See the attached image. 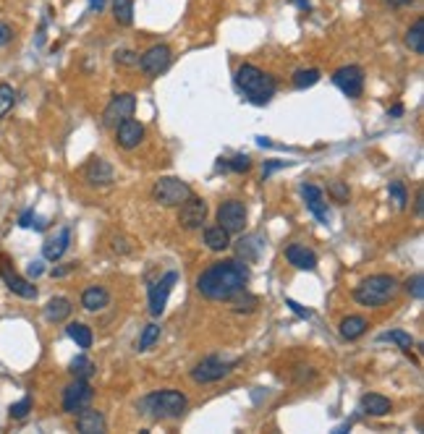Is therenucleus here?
<instances>
[{"label": "nucleus", "mask_w": 424, "mask_h": 434, "mask_svg": "<svg viewBox=\"0 0 424 434\" xmlns=\"http://www.w3.org/2000/svg\"><path fill=\"white\" fill-rule=\"evenodd\" d=\"M249 267L241 259H223L215 262L197 277V291L210 301H231L236 293L247 291Z\"/></svg>", "instance_id": "nucleus-1"}, {"label": "nucleus", "mask_w": 424, "mask_h": 434, "mask_svg": "<svg viewBox=\"0 0 424 434\" xmlns=\"http://www.w3.org/2000/svg\"><path fill=\"white\" fill-rule=\"evenodd\" d=\"M236 84H239V89L244 92V97H247L251 105H268L278 92L275 79L251 63L239 65V71H236Z\"/></svg>", "instance_id": "nucleus-2"}, {"label": "nucleus", "mask_w": 424, "mask_h": 434, "mask_svg": "<svg viewBox=\"0 0 424 434\" xmlns=\"http://www.w3.org/2000/svg\"><path fill=\"white\" fill-rule=\"evenodd\" d=\"M398 280L393 275H369L367 280H361L359 286L354 288V301L361 306H369V309H380L385 306L387 301H393L398 293Z\"/></svg>", "instance_id": "nucleus-3"}, {"label": "nucleus", "mask_w": 424, "mask_h": 434, "mask_svg": "<svg viewBox=\"0 0 424 434\" xmlns=\"http://www.w3.org/2000/svg\"><path fill=\"white\" fill-rule=\"evenodd\" d=\"M142 408L157 421H166V419H181L189 408V400L178 390H155L142 400Z\"/></svg>", "instance_id": "nucleus-4"}, {"label": "nucleus", "mask_w": 424, "mask_h": 434, "mask_svg": "<svg viewBox=\"0 0 424 434\" xmlns=\"http://www.w3.org/2000/svg\"><path fill=\"white\" fill-rule=\"evenodd\" d=\"M241 361L239 359H223V356H207L202 359L197 366L192 369V379L197 385H212V382H220L231 374Z\"/></svg>", "instance_id": "nucleus-5"}, {"label": "nucleus", "mask_w": 424, "mask_h": 434, "mask_svg": "<svg viewBox=\"0 0 424 434\" xmlns=\"http://www.w3.org/2000/svg\"><path fill=\"white\" fill-rule=\"evenodd\" d=\"M192 186L181 181V178L166 176V178H157L155 186H152V199L163 207H178L181 202H186L192 196Z\"/></svg>", "instance_id": "nucleus-6"}, {"label": "nucleus", "mask_w": 424, "mask_h": 434, "mask_svg": "<svg viewBox=\"0 0 424 434\" xmlns=\"http://www.w3.org/2000/svg\"><path fill=\"white\" fill-rule=\"evenodd\" d=\"M134 110H137V97L131 92L123 94H113V100L108 102V108L102 113V126L105 129H116L118 123L134 118Z\"/></svg>", "instance_id": "nucleus-7"}, {"label": "nucleus", "mask_w": 424, "mask_h": 434, "mask_svg": "<svg viewBox=\"0 0 424 434\" xmlns=\"http://www.w3.org/2000/svg\"><path fill=\"white\" fill-rule=\"evenodd\" d=\"M92 395H94V390H92V385H89V379L74 377V382L63 390V411L76 416L79 411H84V408L92 403Z\"/></svg>", "instance_id": "nucleus-8"}, {"label": "nucleus", "mask_w": 424, "mask_h": 434, "mask_svg": "<svg viewBox=\"0 0 424 434\" xmlns=\"http://www.w3.org/2000/svg\"><path fill=\"white\" fill-rule=\"evenodd\" d=\"M0 280L6 283V288H8L11 293H16L19 298H27V301L37 298V288L32 286L27 277H21L13 269V264L8 262V257H3V254H0Z\"/></svg>", "instance_id": "nucleus-9"}, {"label": "nucleus", "mask_w": 424, "mask_h": 434, "mask_svg": "<svg viewBox=\"0 0 424 434\" xmlns=\"http://www.w3.org/2000/svg\"><path fill=\"white\" fill-rule=\"evenodd\" d=\"M332 84L341 89L346 97L351 100H359L361 92H364V71L361 65H343L332 74Z\"/></svg>", "instance_id": "nucleus-10"}, {"label": "nucleus", "mask_w": 424, "mask_h": 434, "mask_svg": "<svg viewBox=\"0 0 424 434\" xmlns=\"http://www.w3.org/2000/svg\"><path fill=\"white\" fill-rule=\"evenodd\" d=\"M207 212H210V210H207V202L192 194L186 202L178 204V222H181L184 231H197V228H202L204 225Z\"/></svg>", "instance_id": "nucleus-11"}, {"label": "nucleus", "mask_w": 424, "mask_h": 434, "mask_svg": "<svg viewBox=\"0 0 424 434\" xmlns=\"http://www.w3.org/2000/svg\"><path fill=\"white\" fill-rule=\"evenodd\" d=\"M170 60H173V53H170V47H168V45H152L147 53H144V56L139 58V68L144 71V76L155 79V76H160L163 71H168Z\"/></svg>", "instance_id": "nucleus-12"}, {"label": "nucleus", "mask_w": 424, "mask_h": 434, "mask_svg": "<svg viewBox=\"0 0 424 434\" xmlns=\"http://www.w3.org/2000/svg\"><path fill=\"white\" fill-rule=\"evenodd\" d=\"M175 283H178V272L170 269V272H166L157 283L149 286V314L160 317L163 312H166L168 296H170V291H173Z\"/></svg>", "instance_id": "nucleus-13"}, {"label": "nucleus", "mask_w": 424, "mask_h": 434, "mask_svg": "<svg viewBox=\"0 0 424 434\" xmlns=\"http://www.w3.org/2000/svg\"><path fill=\"white\" fill-rule=\"evenodd\" d=\"M218 225L225 228L228 233L244 231L247 228V207H244V202H236V199L223 202L218 207Z\"/></svg>", "instance_id": "nucleus-14"}, {"label": "nucleus", "mask_w": 424, "mask_h": 434, "mask_svg": "<svg viewBox=\"0 0 424 434\" xmlns=\"http://www.w3.org/2000/svg\"><path fill=\"white\" fill-rule=\"evenodd\" d=\"M113 131H116V144H118L120 149H137L139 144L144 141V126L134 118L118 123Z\"/></svg>", "instance_id": "nucleus-15"}, {"label": "nucleus", "mask_w": 424, "mask_h": 434, "mask_svg": "<svg viewBox=\"0 0 424 434\" xmlns=\"http://www.w3.org/2000/svg\"><path fill=\"white\" fill-rule=\"evenodd\" d=\"M84 178L89 186H111L116 181V170L108 160L102 158H92L87 165H84Z\"/></svg>", "instance_id": "nucleus-16"}, {"label": "nucleus", "mask_w": 424, "mask_h": 434, "mask_svg": "<svg viewBox=\"0 0 424 434\" xmlns=\"http://www.w3.org/2000/svg\"><path fill=\"white\" fill-rule=\"evenodd\" d=\"M301 194H304L306 210L323 222V225H328V217H330V215H328V204H325L323 189H317V186H312V184H304L301 186Z\"/></svg>", "instance_id": "nucleus-17"}, {"label": "nucleus", "mask_w": 424, "mask_h": 434, "mask_svg": "<svg viewBox=\"0 0 424 434\" xmlns=\"http://www.w3.org/2000/svg\"><path fill=\"white\" fill-rule=\"evenodd\" d=\"M68 246H71V231H68V228H61L56 236H50V238L42 243V257H45L47 262H58V259L68 251Z\"/></svg>", "instance_id": "nucleus-18"}, {"label": "nucleus", "mask_w": 424, "mask_h": 434, "mask_svg": "<svg viewBox=\"0 0 424 434\" xmlns=\"http://www.w3.org/2000/svg\"><path fill=\"white\" fill-rule=\"evenodd\" d=\"M76 432L82 434H102L105 432V416L100 411H94V408H84L76 414Z\"/></svg>", "instance_id": "nucleus-19"}, {"label": "nucleus", "mask_w": 424, "mask_h": 434, "mask_svg": "<svg viewBox=\"0 0 424 434\" xmlns=\"http://www.w3.org/2000/svg\"><path fill=\"white\" fill-rule=\"evenodd\" d=\"M286 259L296 269H309V272L317 269V254L312 249H306L304 243H291V246H286Z\"/></svg>", "instance_id": "nucleus-20"}, {"label": "nucleus", "mask_w": 424, "mask_h": 434, "mask_svg": "<svg viewBox=\"0 0 424 434\" xmlns=\"http://www.w3.org/2000/svg\"><path fill=\"white\" fill-rule=\"evenodd\" d=\"M361 414L367 416H387L390 411H393V403H390V397L380 395V392H369V395L361 397Z\"/></svg>", "instance_id": "nucleus-21"}, {"label": "nucleus", "mask_w": 424, "mask_h": 434, "mask_svg": "<svg viewBox=\"0 0 424 434\" xmlns=\"http://www.w3.org/2000/svg\"><path fill=\"white\" fill-rule=\"evenodd\" d=\"M108 304H111V293L102 286H89L82 293V306L87 312H102Z\"/></svg>", "instance_id": "nucleus-22"}, {"label": "nucleus", "mask_w": 424, "mask_h": 434, "mask_svg": "<svg viewBox=\"0 0 424 434\" xmlns=\"http://www.w3.org/2000/svg\"><path fill=\"white\" fill-rule=\"evenodd\" d=\"M369 322L364 319L361 314H351L346 317V319H341V324H338V333H341L343 340H356V338H361V335L367 333Z\"/></svg>", "instance_id": "nucleus-23"}, {"label": "nucleus", "mask_w": 424, "mask_h": 434, "mask_svg": "<svg viewBox=\"0 0 424 434\" xmlns=\"http://www.w3.org/2000/svg\"><path fill=\"white\" fill-rule=\"evenodd\" d=\"M71 312H74V306H71V301L63 296H56L50 298L45 306V319L47 322H66L68 317H71Z\"/></svg>", "instance_id": "nucleus-24"}, {"label": "nucleus", "mask_w": 424, "mask_h": 434, "mask_svg": "<svg viewBox=\"0 0 424 434\" xmlns=\"http://www.w3.org/2000/svg\"><path fill=\"white\" fill-rule=\"evenodd\" d=\"M204 243H207L210 251H225L231 246V233L220 228V225H212V228L204 231Z\"/></svg>", "instance_id": "nucleus-25"}, {"label": "nucleus", "mask_w": 424, "mask_h": 434, "mask_svg": "<svg viewBox=\"0 0 424 434\" xmlns=\"http://www.w3.org/2000/svg\"><path fill=\"white\" fill-rule=\"evenodd\" d=\"M66 335H68L79 348H84V351L92 348V343H94L92 327H87V324H82V322H71L68 327H66Z\"/></svg>", "instance_id": "nucleus-26"}, {"label": "nucleus", "mask_w": 424, "mask_h": 434, "mask_svg": "<svg viewBox=\"0 0 424 434\" xmlns=\"http://www.w3.org/2000/svg\"><path fill=\"white\" fill-rule=\"evenodd\" d=\"M406 45L414 50L416 56H422L424 53V19H416L411 24V29L406 32Z\"/></svg>", "instance_id": "nucleus-27"}, {"label": "nucleus", "mask_w": 424, "mask_h": 434, "mask_svg": "<svg viewBox=\"0 0 424 434\" xmlns=\"http://www.w3.org/2000/svg\"><path fill=\"white\" fill-rule=\"evenodd\" d=\"M113 19L120 27H131L134 21V0H113Z\"/></svg>", "instance_id": "nucleus-28"}, {"label": "nucleus", "mask_w": 424, "mask_h": 434, "mask_svg": "<svg viewBox=\"0 0 424 434\" xmlns=\"http://www.w3.org/2000/svg\"><path fill=\"white\" fill-rule=\"evenodd\" d=\"M380 340L396 343L398 348H401L404 353H409V356H411V351H414V338L406 333V330H390V333H382L380 335Z\"/></svg>", "instance_id": "nucleus-29"}, {"label": "nucleus", "mask_w": 424, "mask_h": 434, "mask_svg": "<svg viewBox=\"0 0 424 434\" xmlns=\"http://www.w3.org/2000/svg\"><path fill=\"white\" fill-rule=\"evenodd\" d=\"M387 196H390V202H393L396 210H406V204H409V191H406V186L401 184V181H390Z\"/></svg>", "instance_id": "nucleus-30"}, {"label": "nucleus", "mask_w": 424, "mask_h": 434, "mask_svg": "<svg viewBox=\"0 0 424 434\" xmlns=\"http://www.w3.org/2000/svg\"><path fill=\"white\" fill-rule=\"evenodd\" d=\"M320 71L317 68H301V71H296L294 74V87L296 89H309L314 84L320 82Z\"/></svg>", "instance_id": "nucleus-31"}, {"label": "nucleus", "mask_w": 424, "mask_h": 434, "mask_svg": "<svg viewBox=\"0 0 424 434\" xmlns=\"http://www.w3.org/2000/svg\"><path fill=\"white\" fill-rule=\"evenodd\" d=\"M16 105V89L11 84H0V120L6 118Z\"/></svg>", "instance_id": "nucleus-32"}, {"label": "nucleus", "mask_w": 424, "mask_h": 434, "mask_svg": "<svg viewBox=\"0 0 424 434\" xmlns=\"http://www.w3.org/2000/svg\"><path fill=\"white\" fill-rule=\"evenodd\" d=\"M157 338H160V324L149 322L147 327L142 330V335H139L137 348H139V351H149V348H152V345L157 343Z\"/></svg>", "instance_id": "nucleus-33"}, {"label": "nucleus", "mask_w": 424, "mask_h": 434, "mask_svg": "<svg viewBox=\"0 0 424 434\" xmlns=\"http://www.w3.org/2000/svg\"><path fill=\"white\" fill-rule=\"evenodd\" d=\"M218 167L220 170H233V173H247V170H251V158L249 155H236L233 160H220Z\"/></svg>", "instance_id": "nucleus-34"}, {"label": "nucleus", "mask_w": 424, "mask_h": 434, "mask_svg": "<svg viewBox=\"0 0 424 434\" xmlns=\"http://www.w3.org/2000/svg\"><path fill=\"white\" fill-rule=\"evenodd\" d=\"M68 371H71L74 377H79V379H89L94 374V364L87 359V356H76V359L71 361Z\"/></svg>", "instance_id": "nucleus-35"}, {"label": "nucleus", "mask_w": 424, "mask_h": 434, "mask_svg": "<svg viewBox=\"0 0 424 434\" xmlns=\"http://www.w3.org/2000/svg\"><path fill=\"white\" fill-rule=\"evenodd\" d=\"M262 246H265V243H262L257 236H247V238H241L239 251L244 259H251V262H254V259L259 257V249H262Z\"/></svg>", "instance_id": "nucleus-36"}, {"label": "nucleus", "mask_w": 424, "mask_h": 434, "mask_svg": "<svg viewBox=\"0 0 424 434\" xmlns=\"http://www.w3.org/2000/svg\"><path fill=\"white\" fill-rule=\"evenodd\" d=\"M404 288H406V293H409L411 298L422 301V298H424V275H422V272H416L414 277H409V280H406Z\"/></svg>", "instance_id": "nucleus-37"}, {"label": "nucleus", "mask_w": 424, "mask_h": 434, "mask_svg": "<svg viewBox=\"0 0 424 434\" xmlns=\"http://www.w3.org/2000/svg\"><path fill=\"white\" fill-rule=\"evenodd\" d=\"M29 411H32V397H29V395H24V397H21V400H19V403H13V406L8 408L11 419H16V421H21V419H27Z\"/></svg>", "instance_id": "nucleus-38"}, {"label": "nucleus", "mask_w": 424, "mask_h": 434, "mask_svg": "<svg viewBox=\"0 0 424 434\" xmlns=\"http://www.w3.org/2000/svg\"><path fill=\"white\" fill-rule=\"evenodd\" d=\"M328 191H330V196L335 199V202H341V204L349 202V186L343 184V181H332Z\"/></svg>", "instance_id": "nucleus-39"}, {"label": "nucleus", "mask_w": 424, "mask_h": 434, "mask_svg": "<svg viewBox=\"0 0 424 434\" xmlns=\"http://www.w3.org/2000/svg\"><path fill=\"white\" fill-rule=\"evenodd\" d=\"M19 225H21V228H37V231H45V220L35 217V210H27V212L21 215Z\"/></svg>", "instance_id": "nucleus-40"}, {"label": "nucleus", "mask_w": 424, "mask_h": 434, "mask_svg": "<svg viewBox=\"0 0 424 434\" xmlns=\"http://www.w3.org/2000/svg\"><path fill=\"white\" fill-rule=\"evenodd\" d=\"M116 63L126 65V68L139 65V53H134V50H118V53H116Z\"/></svg>", "instance_id": "nucleus-41"}, {"label": "nucleus", "mask_w": 424, "mask_h": 434, "mask_svg": "<svg viewBox=\"0 0 424 434\" xmlns=\"http://www.w3.org/2000/svg\"><path fill=\"white\" fill-rule=\"evenodd\" d=\"M286 306L291 309V312H294V314L301 317V319H309V317H312V312H309V309H304L301 304H296L294 298H286Z\"/></svg>", "instance_id": "nucleus-42"}, {"label": "nucleus", "mask_w": 424, "mask_h": 434, "mask_svg": "<svg viewBox=\"0 0 424 434\" xmlns=\"http://www.w3.org/2000/svg\"><path fill=\"white\" fill-rule=\"evenodd\" d=\"M13 39V29L8 24H0V47H6Z\"/></svg>", "instance_id": "nucleus-43"}, {"label": "nucleus", "mask_w": 424, "mask_h": 434, "mask_svg": "<svg viewBox=\"0 0 424 434\" xmlns=\"http://www.w3.org/2000/svg\"><path fill=\"white\" fill-rule=\"evenodd\" d=\"M76 267H79V262H68L66 267H56L53 272H50V275H53V277H63V275H68V272H74Z\"/></svg>", "instance_id": "nucleus-44"}, {"label": "nucleus", "mask_w": 424, "mask_h": 434, "mask_svg": "<svg viewBox=\"0 0 424 434\" xmlns=\"http://www.w3.org/2000/svg\"><path fill=\"white\" fill-rule=\"evenodd\" d=\"M27 272H29V277H39L42 272H45V267H42V262L37 259V262H32V264H29Z\"/></svg>", "instance_id": "nucleus-45"}, {"label": "nucleus", "mask_w": 424, "mask_h": 434, "mask_svg": "<svg viewBox=\"0 0 424 434\" xmlns=\"http://www.w3.org/2000/svg\"><path fill=\"white\" fill-rule=\"evenodd\" d=\"M286 165H288V162H268V165L262 167V176L268 178L270 173H273V170H278V167H286Z\"/></svg>", "instance_id": "nucleus-46"}, {"label": "nucleus", "mask_w": 424, "mask_h": 434, "mask_svg": "<svg viewBox=\"0 0 424 434\" xmlns=\"http://www.w3.org/2000/svg\"><path fill=\"white\" fill-rule=\"evenodd\" d=\"M390 8H406V6H411L414 0H385Z\"/></svg>", "instance_id": "nucleus-47"}, {"label": "nucleus", "mask_w": 424, "mask_h": 434, "mask_svg": "<svg viewBox=\"0 0 424 434\" xmlns=\"http://www.w3.org/2000/svg\"><path fill=\"white\" fill-rule=\"evenodd\" d=\"M105 8V0H89V13H100Z\"/></svg>", "instance_id": "nucleus-48"}, {"label": "nucleus", "mask_w": 424, "mask_h": 434, "mask_svg": "<svg viewBox=\"0 0 424 434\" xmlns=\"http://www.w3.org/2000/svg\"><path fill=\"white\" fill-rule=\"evenodd\" d=\"M387 115H390V118H398V115H404V105H393V108L387 110Z\"/></svg>", "instance_id": "nucleus-49"}, {"label": "nucleus", "mask_w": 424, "mask_h": 434, "mask_svg": "<svg viewBox=\"0 0 424 434\" xmlns=\"http://www.w3.org/2000/svg\"><path fill=\"white\" fill-rule=\"evenodd\" d=\"M422 202H424V194L419 191L416 194V217H422Z\"/></svg>", "instance_id": "nucleus-50"}]
</instances>
